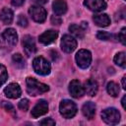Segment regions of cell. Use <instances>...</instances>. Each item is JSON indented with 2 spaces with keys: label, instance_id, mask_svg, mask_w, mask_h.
<instances>
[{
  "label": "cell",
  "instance_id": "6da1fadb",
  "mask_svg": "<svg viewBox=\"0 0 126 126\" xmlns=\"http://www.w3.org/2000/svg\"><path fill=\"white\" fill-rule=\"evenodd\" d=\"M26 83H27V92L31 95H37L46 93L49 90V87L47 85L38 82L34 78H31V77L27 78Z\"/></svg>",
  "mask_w": 126,
  "mask_h": 126
},
{
  "label": "cell",
  "instance_id": "7a4b0ae2",
  "mask_svg": "<svg viewBox=\"0 0 126 126\" xmlns=\"http://www.w3.org/2000/svg\"><path fill=\"white\" fill-rule=\"evenodd\" d=\"M32 67H33V70L36 74L42 75V76L48 75L50 73V69H51L49 62L42 56H38V57H35L33 59Z\"/></svg>",
  "mask_w": 126,
  "mask_h": 126
},
{
  "label": "cell",
  "instance_id": "3957f363",
  "mask_svg": "<svg viewBox=\"0 0 126 126\" xmlns=\"http://www.w3.org/2000/svg\"><path fill=\"white\" fill-rule=\"evenodd\" d=\"M59 110L61 115L64 118H72L75 116V114L77 113V106L75 104V102H73L70 99H64L60 102L59 105Z\"/></svg>",
  "mask_w": 126,
  "mask_h": 126
},
{
  "label": "cell",
  "instance_id": "277c9868",
  "mask_svg": "<svg viewBox=\"0 0 126 126\" xmlns=\"http://www.w3.org/2000/svg\"><path fill=\"white\" fill-rule=\"evenodd\" d=\"M101 118L106 124L115 125L120 120V113L116 108H106L101 111Z\"/></svg>",
  "mask_w": 126,
  "mask_h": 126
},
{
  "label": "cell",
  "instance_id": "5b68a950",
  "mask_svg": "<svg viewBox=\"0 0 126 126\" xmlns=\"http://www.w3.org/2000/svg\"><path fill=\"white\" fill-rule=\"evenodd\" d=\"M76 61L80 68L86 69L91 65L92 62V54L87 49H81L76 54Z\"/></svg>",
  "mask_w": 126,
  "mask_h": 126
},
{
  "label": "cell",
  "instance_id": "8992f818",
  "mask_svg": "<svg viewBox=\"0 0 126 126\" xmlns=\"http://www.w3.org/2000/svg\"><path fill=\"white\" fill-rule=\"evenodd\" d=\"M29 14L32 17V19L37 23H43L46 19V11L39 5H33L30 7Z\"/></svg>",
  "mask_w": 126,
  "mask_h": 126
},
{
  "label": "cell",
  "instance_id": "52a82bcc",
  "mask_svg": "<svg viewBox=\"0 0 126 126\" xmlns=\"http://www.w3.org/2000/svg\"><path fill=\"white\" fill-rule=\"evenodd\" d=\"M76 47H77V41L73 36H71L69 34L63 35V37L61 39V49L64 52L71 53L72 51L75 50Z\"/></svg>",
  "mask_w": 126,
  "mask_h": 126
},
{
  "label": "cell",
  "instance_id": "ba28073f",
  "mask_svg": "<svg viewBox=\"0 0 126 126\" xmlns=\"http://www.w3.org/2000/svg\"><path fill=\"white\" fill-rule=\"evenodd\" d=\"M48 111V103L44 99H40L32 109V116L33 118H37Z\"/></svg>",
  "mask_w": 126,
  "mask_h": 126
},
{
  "label": "cell",
  "instance_id": "9c48e42d",
  "mask_svg": "<svg viewBox=\"0 0 126 126\" xmlns=\"http://www.w3.org/2000/svg\"><path fill=\"white\" fill-rule=\"evenodd\" d=\"M84 5L93 12H101L106 8L104 0H85Z\"/></svg>",
  "mask_w": 126,
  "mask_h": 126
},
{
  "label": "cell",
  "instance_id": "30bf717a",
  "mask_svg": "<svg viewBox=\"0 0 126 126\" xmlns=\"http://www.w3.org/2000/svg\"><path fill=\"white\" fill-rule=\"evenodd\" d=\"M23 47H24V51L28 56H31L32 54L35 53L36 48H35V43L33 38L31 35H25L23 38Z\"/></svg>",
  "mask_w": 126,
  "mask_h": 126
},
{
  "label": "cell",
  "instance_id": "8fae6325",
  "mask_svg": "<svg viewBox=\"0 0 126 126\" xmlns=\"http://www.w3.org/2000/svg\"><path fill=\"white\" fill-rule=\"evenodd\" d=\"M69 92H70L71 95L75 98H79V97L83 96V94H85L84 87H82L81 83L78 80L71 81V83L69 85Z\"/></svg>",
  "mask_w": 126,
  "mask_h": 126
},
{
  "label": "cell",
  "instance_id": "7c38bea8",
  "mask_svg": "<svg viewBox=\"0 0 126 126\" xmlns=\"http://www.w3.org/2000/svg\"><path fill=\"white\" fill-rule=\"evenodd\" d=\"M21 93H22L21 88H20V86H19L18 84H16V83H11V84H9V85L5 88V90H4L5 95H6L7 97H9V98H18V97L21 95Z\"/></svg>",
  "mask_w": 126,
  "mask_h": 126
},
{
  "label": "cell",
  "instance_id": "4fadbf2b",
  "mask_svg": "<svg viewBox=\"0 0 126 126\" xmlns=\"http://www.w3.org/2000/svg\"><path fill=\"white\" fill-rule=\"evenodd\" d=\"M57 36H58L57 32L50 30V31H46V32H44L42 34H40L39 37H38V39H39V41H40L42 44L47 45V44L52 43V42L57 38Z\"/></svg>",
  "mask_w": 126,
  "mask_h": 126
},
{
  "label": "cell",
  "instance_id": "5bb4252c",
  "mask_svg": "<svg viewBox=\"0 0 126 126\" xmlns=\"http://www.w3.org/2000/svg\"><path fill=\"white\" fill-rule=\"evenodd\" d=\"M2 37L5 39V41L10 45H15L18 41V35L14 29H7L3 32Z\"/></svg>",
  "mask_w": 126,
  "mask_h": 126
},
{
  "label": "cell",
  "instance_id": "9a60e30c",
  "mask_svg": "<svg viewBox=\"0 0 126 126\" xmlns=\"http://www.w3.org/2000/svg\"><path fill=\"white\" fill-rule=\"evenodd\" d=\"M97 90H98V86H97V83L96 81L93 80V79H89L85 82V86H84V91L87 94L91 95V96H94L97 93Z\"/></svg>",
  "mask_w": 126,
  "mask_h": 126
},
{
  "label": "cell",
  "instance_id": "2e32d148",
  "mask_svg": "<svg viewBox=\"0 0 126 126\" xmlns=\"http://www.w3.org/2000/svg\"><path fill=\"white\" fill-rule=\"evenodd\" d=\"M52 9L55 15L61 16L66 13L67 11V4L64 0H55L52 3Z\"/></svg>",
  "mask_w": 126,
  "mask_h": 126
},
{
  "label": "cell",
  "instance_id": "e0dca14e",
  "mask_svg": "<svg viewBox=\"0 0 126 126\" xmlns=\"http://www.w3.org/2000/svg\"><path fill=\"white\" fill-rule=\"evenodd\" d=\"M82 111H83V114L87 118L93 119L94 114H95V104L94 102H92V101H88L83 105Z\"/></svg>",
  "mask_w": 126,
  "mask_h": 126
},
{
  "label": "cell",
  "instance_id": "ac0fdd59",
  "mask_svg": "<svg viewBox=\"0 0 126 126\" xmlns=\"http://www.w3.org/2000/svg\"><path fill=\"white\" fill-rule=\"evenodd\" d=\"M93 20L94 22V24L98 27H107L110 24V19L106 14H98V15H94L93 17Z\"/></svg>",
  "mask_w": 126,
  "mask_h": 126
},
{
  "label": "cell",
  "instance_id": "d6986e66",
  "mask_svg": "<svg viewBox=\"0 0 126 126\" xmlns=\"http://www.w3.org/2000/svg\"><path fill=\"white\" fill-rule=\"evenodd\" d=\"M13 12L11 9L9 8H3L0 11V20L3 24L5 25H9L12 23L13 21Z\"/></svg>",
  "mask_w": 126,
  "mask_h": 126
},
{
  "label": "cell",
  "instance_id": "ffe728a7",
  "mask_svg": "<svg viewBox=\"0 0 126 126\" xmlns=\"http://www.w3.org/2000/svg\"><path fill=\"white\" fill-rule=\"evenodd\" d=\"M69 31L71 32L72 34H74L78 38H83L85 35V32H84L85 30L82 28V26H79L76 24H72L69 27Z\"/></svg>",
  "mask_w": 126,
  "mask_h": 126
},
{
  "label": "cell",
  "instance_id": "44dd1931",
  "mask_svg": "<svg viewBox=\"0 0 126 126\" xmlns=\"http://www.w3.org/2000/svg\"><path fill=\"white\" fill-rule=\"evenodd\" d=\"M106 90L111 96H117L119 94V86L114 82H109L106 86Z\"/></svg>",
  "mask_w": 126,
  "mask_h": 126
},
{
  "label": "cell",
  "instance_id": "7402d4cb",
  "mask_svg": "<svg viewBox=\"0 0 126 126\" xmlns=\"http://www.w3.org/2000/svg\"><path fill=\"white\" fill-rule=\"evenodd\" d=\"M114 62L118 66L125 68L126 67V61H125V53L124 52H119L114 56Z\"/></svg>",
  "mask_w": 126,
  "mask_h": 126
},
{
  "label": "cell",
  "instance_id": "603a6c76",
  "mask_svg": "<svg viewBox=\"0 0 126 126\" xmlns=\"http://www.w3.org/2000/svg\"><path fill=\"white\" fill-rule=\"evenodd\" d=\"M12 60H13V63L14 65L17 67V68H23L25 66V60L23 58V56L19 53L17 54H14L13 57H12Z\"/></svg>",
  "mask_w": 126,
  "mask_h": 126
},
{
  "label": "cell",
  "instance_id": "cb8c5ba5",
  "mask_svg": "<svg viewBox=\"0 0 126 126\" xmlns=\"http://www.w3.org/2000/svg\"><path fill=\"white\" fill-rule=\"evenodd\" d=\"M7 79H8V73H7L6 67L0 64V87L7 81Z\"/></svg>",
  "mask_w": 126,
  "mask_h": 126
},
{
  "label": "cell",
  "instance_id": "d4e9b609",
  "mask_svg": "<svg viewBox=\"0 0 126 126\" xmlns=\"http://www.w3.org/2000/svg\"><path fill=\"white\" fill-rule=\"evenodd\" d=\"M96 37L100 40H109L111 37H112V34H110L109 32H102V31H99L97 32L96 33Z\"/></svg>",
  "mask_w": 126,
  "mask_h": 126
},
{
  "label": "cell",
  "instance_id": "484cf974",
  "mask_svg": "<svg viewBox=\"0 0 126 126\" xmlns=\"http://www.w3.org/2000/svg\"><path fill=\"white\" fill-rule=\"evenodd\" d=\"M2 106H3V108H4L6 111H8V112L12 113L13 115H15V114H16L15 108H14V106H13V105H12L10 102H7V101H3V102H2Z\"/></svg>",
  "mask_w": 126,
  "mask_h": 126
},
{
  "label": "cell",
  "instance_id": "4316f807",
  "mask_svg": "<svg viewBox=\"0 0 126 126\" xmlns=\"http://www.w3.org/2000/svg\"><path fill=\"white\" fill-rule=\"evenodd\" d=\"M29 105H30V102H29V100H28L27 98L22 99V100L18 103L19 108H20L21 110H23V111H27V110L29 109Z\"/></svg>",
  "mask_w": 126,
  "mask_h": 126
},
{
  "label": "cell",
  "instance_id": "83f0119b",
  "mask_svg": "<svg viewBox=\"0 0 126 126\" xmlns=\"http://www.w3.org/2000/svg\"><path fill=\"white\" fill-rule=\"evenodd\" d=\"M18 25L21 27H27L28 26V20L24 15H20L18 17V21H17Z\"/></svg>",
  "mask_w": 126,
  "mask_h": 126
},
{
  "label": "cell",
  "instance_id": "f1b7e54d",
  "mask_svg": "<svg viewBox=\"0 0 126 126\" xmlns=\"http://www.w3.org/2000/svg\"><path fill=\"white\" fill-rule=\"evenodd\" d=\"M125 33H126V29L125 28H122V30L120 31V32H119V34H118V38H119V40L122 42V44H126V41H125V39H126V36H125Z\"/></svg>",
  "mask_w": 126,
  "mask_h": 126
},
{
  "label": "cell",
  "instance_id": "f546056e",
  "mask_svg": "<svg viewBox=\"0 0 126 126\" xmlns=\"http://www.w3.org/2000/svg\"><path fill=\"white\" fill-rule=\"evenodd\" d=\"M40 125H50V126H52V125H55V121L54 120H52L51 118H44L43 120H41L40 121V123H39Z\"/></svg>",
  "mask_w": 126,
  "mask_h": 126
},
{
  "label": "cell",
  "instance_id": "4dcf8cb0",
  "mask_svg": "<svg viewBox=\"0 0 126 126\" xmlns=\"http://www.w3.org/2000/svg\"><path fill=\"white\" fill-rule=\"evenodd\" d=\"M51 23L53 25H60L61 24V19H59L57 16H52L51 17Z\"/></svg>",
  "mask_w": 126,
  "mask_h": 126
},
{
  "label": "cell",
  "instance_id": "1f68e13d",
  "mask_svg": "<svg viewBox=\"0 0 126 126\" xmlns=\"http://www.w3.org/2000/svg\"><path fill=\"white\" fill-rule=\"evenodd\" d=\"M25 0H11V3L13 6H16V7H19V6H22L24 4Z\"/></svg>",
  "mask_w": 126,
  "mask_h": 126
},
{
  "label": "cell",
  "instance_id": "d6a6232c",
  "mask_svg": "<svg viewBox=\"0 0 126 126\" xmlns=\"http://www.w3.org/2000/svg\"><path fill=\"white\" fill-rule=\"evenodd\" d=\"M33 2H35V3H37V4H39V5H43V4H45L48 0H32Z\"/></svg>",
  "mask_w": 126,
  "mask_h": 126
},
{
  "label": "cell",
  "instance_id": "836d02e7",
  "mask_svg": "<svg viewBox=\"0 0 126 126\" xmlns=\"http://www.w3.org/2000/svg\"><path fill=\"white\" fill-rule=\"evenodd\" d=\"M125 99H126V95H123L122 100H121V103H122V107H123L124 109L126 108V106H125Z\"/></svg>",
  "mask_w": 126,
  "mask_h": 126
},
{
  "label": "cell",
  "instance_id": "e575fe53",
  "mask_svg": "<svg viewBox=\"0 0 126 126\" xmlns=\"http://www.w3.org/2000/svg\"><path fill=\"white\" fill-rule=\"evenodd\" d=\"M125 79H126V78H125V76H124V77L122 78V88H123L124 90L126 89V85H125Z\"/></svg>",
  "mask_w": 126,
  "mask_h": 126
}]
</instances>
